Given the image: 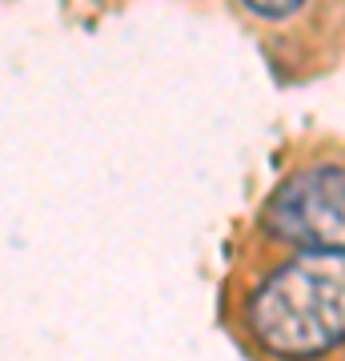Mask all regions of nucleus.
I'll use <instances>...</instances> for the list:
<instances>
[{"label":"nucleus","instance_id":"obj_1","mask_svg":"<svg viewBox=\"0 0 345 361\" xmlns=\"http://www.w3.org/2000/svg\"><path fill=\"white\" fill-rule=\"evenodd\" d=\"M245 322L257 345L285 361H313L345 345V253L305 249L253 289Z\"/></svg>","mask_w":345,"mask_h":361},{"label":"nucleus","instance_id":"obj_2","mask_svg":"<svg viewBox=\"0 0 345 361\" xmlns=\"http://www.w3.org/2000/svg\"><path fill=\"white\" fill-rule=\"evenodd\" d=\"M265 229L289 245L345 253V165L293 173L269 197Z\"/></svg>","mask_w":345,"mask_h":361},{"label":"nucleus","instance_id":"obj_3","mask_svg":"<svg viewBox=\"0 0 345 361\" xmlns=\"http://www.w3.org/2000/svg\"><path fill=\"white\" fill-rule=\"evenodd\" d=\"M245 4H249L257 16H289V13H297L305 0H245Z\"/></svg>","mask_w":345,"mask_h":361}]
</instances>
